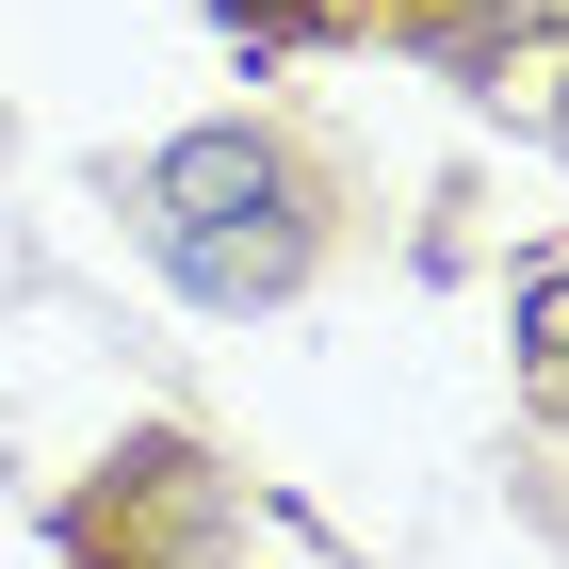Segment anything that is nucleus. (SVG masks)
<instances>
[{"label":"nucleus","instance_id":"nucleus-1","mask_svg":"<svg viewBox=\"0 0 569 569\" xmlns=\"http://www.w3.org/2000/svg\"><path fill=\"white\" fill-rule=\"evenodd\" d=\"M147 244L179 261V293H212V309H261L309 277V179L277 163L261 131H196L147 163Z\"/></svg>","mask_w":569,"mask_h":569},{"label":"nucleus","instance_id":"nucleus-3","mask_svg":"<svg viewBox=\"0 0 569 569\" xmlns=\"http://www.w3.org/2000/svg\"><path fill=\"white\" fill-rule=\"evenodd\" d=\"M244 17H293V0H244Z\"/></svg>","mask_w":569,"mask_h":569},{"label":"nucleus","instance_id":"nucleus-2","mask_svg":"<svg viewBox=\"0 0 569 569\" xmlns=\"http://www.w3.org/2000/svg\"><path fill=\"white\" fill-rule=\"evenodd\" d=\"M521 342H537V375L569 391V261H537V293H521Z\"/></svg>","mask_w":569,"mask_h":569}]
</instances>
